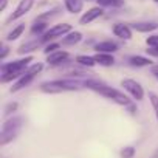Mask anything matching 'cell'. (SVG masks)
Segmentation results:
<instances>
[{
    "instance_id": "1",
    "label": "cell",
    "mask_w": 158,
    "mask_h": 158,
    "mask_svg": "<svg viewBox=\"0 0 158 158\" xmlns=\"http://www.w3.org/2000/svg\"><path fill=\"white\" fill-rule=\"evenodd\" d=\"M84 87H87V89H90V90H93V92H96V93H99V95L112 99L113 102H116L119 106H130V99L124 93H121L119 90H115V89H112V87H109V85H106L102 82L85 81L84 82Z\"/></svg>"
},
{
    "instance_id": "2",
    "label": "cell",
    "mask_w": 158,
    "mask_h": 158,
    "mask_svg": "<svg viewBox=\"0 0 158 158\" xmlns=\"http://www.w3.org/2000/svg\"><path fill=\"white\" fill-rule=\"evenodd\" d=\"M33 57L28 56L25 59H20V60H14V62H10V64H3L2 65V82H8L11 79H16L19 76L23 74V70L27 68L28 62H31Z\"/></svg>"
},
{
    "instance_id": "3",
    "label": "cell",
    "mask_w": 158,
    "mask_h": 158,
    "mask_svg": "<svg viewBox=\"0 0 158 158\" xmlns=\"http://www.w3.org/2000/svg\"><path fill=\"white\" fill-rule=\"evenodd\" d=\"M81 89V84L76 81H50V82H44L40 85V90L45 93H62V92H76Z\"/></svg>"
},
{
    "instance_id": "4",
    "label": "cell",
    "mask_w": 158,
    "mask_h": 158,
    "mask_svg": "<svg viewBox=\"0 0 158 158\" xmlns=\"http://www.w3.org/2000/svg\"><path fill=\"white\" fill-rule=\"evenodd\" d=\"M22 123H23V119H22L20 116L6 121V123L2 126V133H0V144L5 146V144L10 143L11 139H14V138L17 136L20 127H22Z\"/></svg>"
},
{
    "instance_id": "5",
    "label": "cell",
    "mask_w": 158,
    "mask_h": 158,
    "mask_svg": "<svg viewBox=\"0 0 158 158\" xmlns=\"http://www.w3.org/2000/svg\"><path fill=\"white\" fill-rule=\"evenodd\" d=\"M42 68H44V65H42V64H34L33 67H30V68H28V71H27L25 74H22V76H20V79L14 84V87L11 89V92H17V90H20V89L27 87V85L33 81V79H34L36 73H39Z\"/></svg>"
},
{
    "instance_id": "6",
    "label": "cell",
    "mask_w": 158,
    "mask_h": 158,
    "mask_svg": "<svg viewBox=\"0 0 158 158\" xmlns=\"http://www.w3.org/2000/svg\"><path fill=\"white\" fill-rule=\"evenodd\" d=\"M121 85L124 87L126 92H129V93L133 96V99L141 101V99L144 98V90H143L141 84L136 82V81H133V79H123V81H121Z\"/></svg>"
},
{
    "instance_id": "7",
    "label": "cell",
    "mask_w": 158,
    "mask_h": 158,
    "mask_svg": "<svg viewBox=\"0 0 158 158\" xmlns=\"http://www.w3.org/2000/svg\"><path fill=\"white\" fill-rule=\"evenodd\" d=\"M70 30H71V25H68V23L56 25V27H53L51 30H48V31L44 34V37H42V42H48V40L54 39V37L64 36V34H65V33H68Z\"/></svg>"
},
{
    "instance_id": "8",
    "label": "cell",
    "mask_w": 158,
    "mask_h": 158,
    "mask_svg": "<svg viewBox=\"0 0 158 158\" xmlns=\"http://www.w3.org/2000/svg\"><path fill=\"white\" fill-rule=\"evenodd\" d=\"M33 5H34V0H20V3H19V6L16 8L14 14H11V17H10L8 20L11 22V20H17V19H20L22 16H25V14L33 8Z\"/></svg>"
},
{
    "instance_id": "9",
    "label": "cell",
    "mask_w": 158,
    "mask_h": 158,
    "mask_svg": "<svg viewBox=\"0 0 158 158\" xmlns=\"http://www.w3.org/2000/svg\"><path fill=\"white\" fill-rule=\"evenodd\" d=\"M67 59H68V53H67V51H62V50H57V51L48 54L47 62H48L50 65H59V64L65 62Z\"/></svg>"
},
{
    "instance_id": "10",
    "label": "cell",
    "mask_w": 158,
    "mask_h": 158,
    "mask_svg": "<svg viewBox=\"0 0 158 158\" xmlns=\"http://www.w3.org/2000/svg\"><path fill=\"white\" fill-rule=\"evenodd\" d=\"M102 16V10L98 6V8H92V10H89L82 17H81V22L82 25H87V23H90V22H93V20H96L98 17H101Z\"/></svg>"
},
{
    "instance_id": "11",
    "label": "cell",
    "mask_w": 158,
    "mask_h": 158,
    "mask_svg": "<svg viewBox=\"0 0 158 158\" xmlns=\"http://www.w3.org/2000/svg\"><path fill=\"white\" fill-rule=\"evenodd\" d=\"M113 33H115V36H118L121 39H126V40H129L132 37V30L124 23H116L113 27Z\"/></svg>"
},
{
    "instance_id": "12",
    "label": "cell",
    "mask_w": 158,
    "mask_h": 158,
    "mask_svg": "<svg viewBox=\"0 0 158 158\" xmlns=\"http://www.w3.org/2000/svg\"><path fill=\"white\" fill-rule=\"evenodd\" d=\"M64 3H65V8L68 10V13H71V14L81 13L82 6H84L82 0H64Z\"/></svg>"
},
{
    "instance_id": "13",
    "label": "cell",
    "mask_w": 158,
    "mask_h": 158,
    "mask_svg": "<svg viewBox=\"0 0 158 158\" xmlns=\"http://www.w3.org/2000/svg\"><path fill=\"white\" fill-rule=\"evenodd\" d=\"M95 60H96V64L104 65V67H110L115 64V57L110 53H98L95 56Z\"/></svg>"
},
{
    "instance_id": "14",
    "label": "cell",
    "mask_w": 158,
    "mask_h": 158,
    "mask_svg": "<svg viewBox=\"0 0 158 158\" xmlns=\"http://www.w3.org/2000/svg\"><path fill=\"white\" fill-rule=\"evenodd\" d=\"M95 48H96L98 53H113V51L118 50V45L112 40H106V42H99Z\"/></svg>"
},
{
    "instance_id": "15",
    "label": "cell",
    "mask_w": 158,
    "mask_h": 158,
    "mask_svg": "<svg viewBox=\"0 0 158 158\" xmlns=\"http://www.w3.org/2000/svg\"><path fill=\"white\" fill-rule=\"evenodd\" d=\"M158 28L156 23H152V22H138L133 25V30L139 31V33H149V31H155Z\"/></svg>"
},
{
    "instance_id": "16",
    "label": "cell",
    "mask_w": 158,
    "mask_h": 158,
    "mask_svg": "<svg viewBox=\"0 0 158 158\" xmlns=\"http://www.w3.org/2000/svg\"><path fill=\"white\" fill-rule=\"evenodd\" d=\"M129 62L133 67H146V65H150L152 64L150 59L143 57V56H132V57H129Z\"/></svg>"
},
{
    "instance_id": "17",
    "label": "cell",
    "mask_w": 158,
    "mask_h": 158,
    "mask_svg": "<svg viewBox=\"0 0 158 158\" xmlns=\"http://www.w3.org/2000/svg\"><path fill=\"white\" fill-rule=\"evenodd\" d=\"M82 39V34L79 33V31H73V33H68L65 37H64V44L65 45H73V44H77L79 40Z\"/></svg>"
},
{
    "instance_id": "18",
    "label": "cell",
    "mask_w": 158,
    "mask_h": 158,
    "mask_svg": "<svg viewBox=\"0 0 158 158\" xmlns=\"http://www.w3.org/2000/svg\"><path fill=\"white\" fill-rule=\"evenodd\" d=\"M76 62L79 65H85V67H93L96 64L95 57H92V56H77L76 57Z\"/></svg>"
},
{
    "instance_id": "19",
    "label": "cell",
    "mask_w": 158,
    "mask_h": 158,
    "mask_svg": "<svg viewBox=\"0 0 158 158\" xmlns=\"http://www.w3.org/2000/svg\"><path fill=\"white\" fill-rule=\"evenodd\" d=\"M40 45V42H28V44H23L17 51L19 54H23V53H28V51H33V50H37V47Z\"/></svg>"
},
{
    "instance_id": "20",
    "label": "cell",
    "mask_w": 158,
    "mask_h": 158,
    "mask_svg": "<svg viewBox=\"0 0 158 158\" xmlns=\"http://www.w3.org/2000/svg\"><path fill=\"white\" fill-rule=\"evenodd\" d=\"M23 30H25V25H19V27H16V28L8 34L6 39H8V40H16L17 37H20V34L23 33Z\"/></svg>"
},
{
    "instance_id": "21",
    "label": "cell",
    "mask_w": 158,
    "mask_h": 158,
    "mask_svg": "<svg viewBox=\"0 0 158 158\" xmlns=\"http://www.w3.org/2000/svg\"><path fill=\"white\" fill-rule=\"evenodd\" d=\"M96 2L102 6H121L124 0H96Z\"/></svg>"
},
{
    "instance_id": "22",
    "label": "cell",
    "mask_w": 158,
    "mask_h": 158,
    "mask_svg": "<svg viewBox=\"0 0 158 158\" xmlns=\"http://www.w3.org/2000/svg\"><path fill=\"white\" fill-rule=\"evenodd\" d=\"M149 99H150V104L155 110V115H156V119H158V96L153 93V92H149Z\"/></svg>"
},
{
    "instance_id": "23",
    "label": "cell",
    "mask_w": 158,
    "mask_h": 158,
    "mask_svg": "<svg viewBox=\"0 0 158 158\" xmlns=\"http://www.w3.org/2000/svg\"><path fill=\"white\" fill-rule=\"evenodd\" d=\"M133 155H135V149L130 147V146H129V147H124V149L121 150V156H123V158H132Z\"/></svg>"
},
{
    "instance_id": "24",
    "label": "cell",
    "mask_w": 158,
    "mask_h": 158,
    "mask_svg": "<svg viewBox=\"0 0 158 158\" xmlns=\"http://www.w3.org/2000/svg\"><path fill=\"white\" fill-rule=\"evenodd\" d=\"M146 44L150 47V48H158V36H150L146 39Z\"/></svg>"
},
{
    "instance_id": "25",
    "label": "cell",
    "mask_w": 158,
    "mask_h": 158,
    "mask_svg": "<svg viewBox=\"0 0 158 158\" xmlns=\"http://www.w3.org/2000/svg\"><path fill=\"white\" fill-rule=\"evenodd\" d=\"M45 23H42V22H39V23H36L34 27H33V33H42L44 30H45Z\"/></svg>"
},
{
    "instance_id": "26",
    "label": "cell",
    "mask_w": 158,
    "mask_h": 158,
    "mask_svg": "<svg viewBox=\"0 0 158 158\" xmlns=\"http://www.w3.org/2000/svg\"><path fill=\"white\" fill-rule=\"evenodd\" d=\"M59 50V45L57 44H51V45H48L47 48H45V53L47 54H51V53H54V51H57Z\"/></svg>"
},
{
    "instance_id": "27",
    "label": "cell",
    "mask_w": 158,
    "mask_h": 158,
    "mask_svg": "<svg viewBox=\"0 0 158 158\" xmlns=\"http://www.w3.org/2000/svg\"><path fill=\"white\" fill-rule=\"evenodd\" d=\"M16 109H17V104H10V106L5 109V112H6V113H11V110H16Z\"/></svg>"
},
{
    "instance_id": "28",
    "label": "cell",
    "mask_w": 158,
    "mask_h": 158,
    "mask_svg": "<svg viewBox=\"0 0 158 158\" xmlns=\"http://www.w3.org/2000/svg\"><path fill=\"white\" fill-rule=\"evenodd\" d=\"M147 53L152 54V56H156V57H158V48H150V50H147Z\"/></svg>"
},
{
    "instance_id": "29",
    "label": "cell",
    "mask_w": 158,
    "mask_h": 158,
    "mask_svg": "<svg viewBox=\"0 0 158 158\" xmlns=\"http://www.w3.org/2000/svg\"><path fill=\"white\" fill-rule=\"evenodd\" d=\"M8 54V48L6 47H3L2 48V54H0V59H5V56Z\"/></svg>"
},
{
    "instance_id": "30",
    "label": "cell",
    "mask_w": 158,
    "mask_h": 158,
    "mask_svg": "<svg viewBox=\"0 0 158 158\" xmlns=\"http://www.w3.org/2000/svg\"><path fill=\"white\" fill-rule=\"evenodd\" d=\"M0 2H2V3H0V11H3V10L6 8V3H8V0H0Z\"/></svg>"
},
{
    "instance_id": "31",
    "label": "cell",
    "mask_w": 158,
    "mask_h": 158,
    "mask_svg": "<svg viewBox=\"0 0 158 158\" xmlns=\"http://www.w3.org/2000/svg\"><path fill=\"white\" fill-rule=\"evenodd\" d=\"M152 73H153V74H158V65L152 67Z\"/></svg>"
},
{
    "instance_id": "32",
    "label": "cell",
    "mask_w": 158,
    "mask_h": 158,
    "mask_svg": "<svg viewBox=\"0 0 158 158\" xmlns=\"http://www.w3.org/2000/svg\"><path fill=\"white\" fill-rule=\"evenodd\" d=\"M153 158H158V150H156V153L153 155Z\"/></svg>"
},
{
    "instance_id": "33",
    "label": "cell",
    "mask_w": 158,
    "mask_h": 158,
    "mask_svg": "<svg viewBox=\"0 0 158 158\" xmlns=\"http://www.w3.org/2000/svg\"><path fill=\"white\" fill-rule=\"evenodd\" d=\"M153 2H156V3H158V0H153Z\"/></svg>"
},
{
    "instance_id": "34",
    "label": "cell",
    "mask_w": 158,
    "mask_h": 158,
    "mask_svg": "<svg viewBox=\"0 0 158 158\" xmlns=\"http://www.w3.org/2000/svg\"><path fill=\"white\" fill-rule=\"evenodd\" d=\"M155 76H156V79H158V74H155Z\"/></svg>"
}]
</instances>
